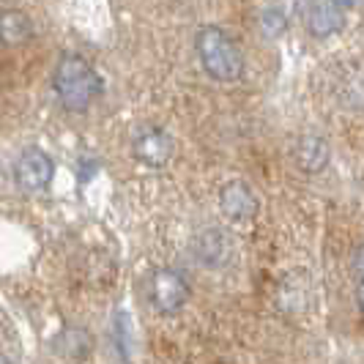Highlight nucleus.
<instances>
[{
  "mask_svg": "<svg viewBox=\"0 0 364 364\" xmlns=\"http://www.w3.org/2000/svg\"><path fill=\"white\" fill-rule=\"evenodd\" d=\"M53 88L58 93V102L69 112H85L93 102L102 96L105 82L96 74L91 63L82 55L66 53L53 74Z\"/></svg>",
  "mask_w": 364,
  "mask_h": 364,
  "instance_id": "1",
  "label": "nucleus"
},
{
  "mask_svg": "<svg viewBox=\"0 0 364 364\" xmlns=\"http://www.w3.org/2000/svg\"><path fill=\"white\" fill-rule=\"evenodd\" d=\"M195 50L203 72L217 82H236L244 74V55L238 44L217 25H205L195 38Z\"/></svg>",
  "mask_w": 364,
  "mask_h": 364,
  "instance_id": "2",
  "label": "nucleus"
},
{
  "mask_svg": "<svg viewBox=\"0 0 364 364\" xmlns=\"http://www.w3.org/2000/svg\"><path fill=\"white\" fill-rule=\"evenodd\" d=\"M189 282L176 269H156L148 282V301L159 315H176L189 301Z\"/></svg>",
  "mask_w": 364,
  "mask_h": 364,
  "instance_id": "3",
  "label": "nucleus"
},
{
  "mask_svg": "<svg viewBox=\"0 0 364 364\" xmlns=\"http://www.w3.org/2000/svg\"><path fill=\"white\" fill-rule=\"evenodd\" d=\"M53 178H55V162L47 151L31 146L17 156V162H14V181H17V186L22 192L38 195V192L50 189Z\"/></svg>",
  "mask_w": 364,
  "mask_h": 364,
  "instance_id": "4",
  "label": "nucleus"
},
{
  "mask_svg": "<svg viewBox=\"0 0 364 364\" xmlns=\"http://www.w3.org/2000/svg\"><path fill=\"white\" fill-rule=\"evenodd\" d=\"M132 154L146 167H164L176 154V140L162 127H140L132 137Z\"/></svg>",
  "mask_w": 364,
  "mask_h": 364,
  "instance_id": "5",
  "label": "nucleus"
},
{
  "mask_svg": "<svg viewBox=\"0 0 364 364\" xmlns=\"http://www.w3.org/2000/svg\"><path fill=\"white\" fill-rule=\"evenodd\" d=\"M236 255V241L222 228H203L192 241V257L205 269H225Z\"/></svg>",
  "mask_w": 364,
  "mask_h": 364,
  "instance_id": "6",
  "label": "nucleus"
},
{
  "mask_svg": "<svg viewBox=\"0 0 364 364\" xmlns=\"http://www.w3.org/2000/svg\"><path fill=\"white\" fill-rule=\"evenodd\" d=\"M219 208L230 222H252L260 211L255 192L250 189V183L244 181H228L219 189Z\"/></svg>",
  "mask_w": 364,
  "mask_h": 364,
  "instance_id": "7",
  "label": "nucleus"
},
{
  "mask_svg": "<svg viewBox=\"0 0 364 364\" xmlns=\"http://www.w3.org/2000/svg\"><path fill=\"white\" fill-rule=\"evenodd\" d=\"M310 279L301 269L291 272L282 282H279V291H277V307L288 315H301L310 307Z\"/></svg>",
  "mask_w": 364,
  "mask_h": 364,
  "instance_id": "8",
  "label": "nucleus"
},
{
  "mask_svg": "<svg viewBox=\"0 0 364 364\" xmlns=\"http://www.w3.org/2000/svg\"><path fill=\"white\" fill-rule=\"evenodd\" d=\"M293 159L304 173H321L326 170L328 159H331V148L321 134H301L293 146Z\"/></svg>",
  "mask_w": 364,
  "mask_h": 364,
  "instance_id": "9",
  "label": "nucleus"
},
{
  "mask_svg": "<svg viewBox=\"0 0 364 364\" xmlns=\"http://www.w3.org/2000/svg\"><path fill=\"white\" fill-rule=\"evenodd\" d=\"M343 19H346V11L337 9L331 0H315L307 14V28L315 38H328L343 31Z\"/></svg>",
  "mask_w": 364,
  "mask_h": 364,
  "instance_id": "10",
  "label": "nucleus"
},
{
  "mask_svg": "<svg viewBox=\"0 0 364 364\" xmlns=\"http://www.w3.org/2000/svg\"><path fill=\"white\" fill-rule=\"evenodd\" d=\"M33 38V22L19 9H3L0 11V41L9 47H19Z\"/></svg>",
  "mask_w": 364,
  "mask_h": 364,
  "instance_id": "11",
  "label": "nucleus"
},
{
  "mask_svg": "<svg viewBox=\"0 0 364 364\" xmlns=\"http://www.w3.org/2000/svg\"><path fill=\"white\" fill-rule=\"evenodd\" d=\"M55 348L63 353V359H72V362H80L85 359V353L91 350V331L80 326H69L60 331Z\"/></svg>",
  "mask_w": 364,
  "mask_h": 364,
  "instance_id": "12",
  "label": "nucleus"
},
{
  "mask_svg": "<svg viewBox=\"0 0 364 364\" xmlns=\"http://www.w3.org/2000/svg\"><path fill=\"white\" fill-rule=\"evenodd\" d=\"M285 31H288V17H285V11L277 9V6H269V9L260 14V33L266 38H279Z\"/></svg>",
  "mask_w": 364,
  "mask_h": 364,
  "instance_id": "13",
  "label": "nucleus"
},
{
  "mask_svg": "<svg viewBox=\"0 0 364 364\" xmlns=\"http://www.w3.org/2000/svg\"><path fill=\"white\" fill-rule=\"evenodd\" d=\"M353 272H356V279L364 282V244H359V250L353 255Z\"/></svg>",
  "mask_w": 364,
  "mask_h": 364,
  "instance_id": "14",
  "label": "nucleus"
},
{
  "mask_svg": "<svg viewBox=\"0 0 364 364\" xmlns=\"http://www.w3.org/2000/svg\"><path fill=\"white\" fill-rule=\"evenodd\" d=\"M337 9H343V11H350V9H356V6H362V0H331Z\"/></svg>",
  "mask_w": 364,
  "mask_h": 364,
  "instance_id": "15",
  "label": "nucleus"
},
{
  "mask_svg": "<svg viewBox=\"0 0 364 364\" xmlns=\"http://www.w3.org/2000/svg\"><path fill=\"white\" fill-rule=\"evenodd\" d=\"M356 304H359V312L364 315V282H359V288H356Z\"/></svg>",
  "mask_w": 364,
  "mask_h": 364,
  "instance_id": "16",
  "label": "nucleus"
},
{
  "mask_svg": "<svg viewBox=\"0 0 364 364\" xmlns=\"http://www.w3.org/2000/svg\"><path fill=\"white\" fill-rule=\"evenodd\" d=\"M0 364H11V362H9V359H6V356H3V353H0Z\"/></svg>",
  "mask_w": 364,
  "mask_h": 364,
  "instance_id": "17",
  "label": "nucleus"
}]
</instances>
